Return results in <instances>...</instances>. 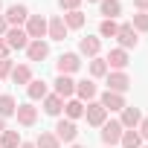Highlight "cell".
Returning <instances> with one entry per match:
<instances>
[{"instance_id":"cell-1","label":"cell","mask_w":148,"mask_h":148,"mask_svg":"<svg viewBox=\"0 0 148 148\" xmlns=\"http://www.w3.org/2000/svg\"><path fill=\"white\" fill-rule=\"evenodd\" d=\"M3 41L9 44V49H26V47H29V35H26V29H21V26H9L6 35H3Z\"/></svg>"},{"instance_id":"cell-2","label":"cell","mask_w":148,"mask_h":148,"mask_svg":"<svg viewBox=\"0 0 148 148\" xmlns=\"http://www.w3.org/2000/svg\"><path fill=\"white\" fill-rule=\"evenodd\" d=\"M26 35H29V41H44V35H47V18L29 15L26 18Z\"/></svg>"},{"instance_id":"cell-3","label":"cell","mask_w":148,"mask_h":148,"mask_svg":"<svg viewBox=\"0 0 148 148\" xmlns=\"http://www.w3.org/2000/svg\"><path fill=\"white\" fill-rule=\"evenodd\" d=\"M82 67V58L76 52H64L58 61H55V70H58V76H70V73H76Z\"/></svg>"},{"instance_id":"cell-4","label":"cell","mask_w":148,"mask_h":148,"mask_svg":"<svg viewBox=\"0 0 148 148\" xmlns=\"http://www.w3.org/2000/svg\"><path fill=\"white\" fill-rule=\"evenodd\" d=\"M84 116H87V125H93V128H102V125L108 122V110H105L99 102H87Z\"/></svg>"},{"instance_id":"cell-5","label":"cell","mask_w":148,"mask_h":148,"mask_svg":"<svg viewBox=\"0 0 148 148\" xmlns=\"http://www.w3.org/2000/svg\"><path fill=\"white\" fill-rule=\"evenodd\" d=\"M76 136H79V128H76L73 119H61L55 125V139L58 142H76Z\"/></svg>"},{"instance_id":"cell-6","label":"cell","mask_w":148,"mask_h":148,"mask_svg":"<svg viewBox=\"0 0 148 148\" xmlns=\"http://www.w3.org/2000/svg\"><path fill=\"white\" fill-rule=\"evenodd\" d=\"M128 87H131L128 73H122V70H113V73H108V90H110V93H125Z\"/></svg>"},{"instance_id":"cell-7","label":"cell","mask_w":148,"mask_h":148,"mask_svg":"<svg viewBox=\"0 0 148 148\" xmlns=\"http://www.w3.org/2000/svg\"><path fill=\"white\" fill-rule=\"evenodd\" d=\"M116 41H119V49H131V47H136L139 44V38H136V32H134V26L131 23H122L119 26V32H116Z\"/></svg>"},{"instance_id":"cell-8","label":"cell","mask_w":148,"mask_h":148,"mask_svg":"<svg viewBox=\"0 0 148 148\" xmlns=\"http://www.w3.org/2000/svg\"><path fill=\"white\" fill-rule=\"evenodd\" d=\"M122 131H125V128H122L119 122H113V119H110V122H105V125H102V142L113 148V145L122 139Z\"/></svg>"},{"instance_id":"cell-9","label":"cell","mask_w":148,"mask_h":148,"mask_svg":"<svg viewBox=\"0 0 148 148\" xmlns=\"http://www.w3.org/2000/svg\"><path fill=\"white\" fill-rule=\"evenodd\" d=\"M6 23L9 26H21V23H26V18H29V9L23 6V3H15V6H9L6 9Z\"/></svg>"},{"instance_id":"cell-10","label":"cell","mask_w":148,"mask_h":148,"mask_svg":"<svg viewBox=\"0 0 148 148\" xmlns=\"http://www.w3.org/2000/svg\"><path fill=\"white\" fill-rule=\"evenodd\" d=\"M142 122V113H139V108H131V105H125L122 108V119H119V125L125 128V131H136V125Z\"/></svg>"},{"instance_id":"cell-11","label":"cell","mask_w":148,"mask_h":148,"mask_svg":"<svg viewBox=\"0 0 148 148\" xmlns=\"http://www.w3.org/2000/svg\"><path fill=\"white\" fill-rule=\"evenodd\" d=\"M67 32H70V29H67V23H64V18H61V15H55L52 21H47V35H49L52 41H64V38H67Z\"/></svg>"},{"instance_id":"cell-12","label":"cell","mask_w":148,"mask_h":148,"mask_svg":"<svg viewBox=\"0 0 148 148\" xmlns=\"http://www.w3.org/2000/svg\"><path fill=\"white\" fill-rule=\"evenodd\" d=\"M96 93H99V87L93 84V79L76 82V96H79V102H93V99H96Z\"/></svg>"},{"instance_id":"cell-13","label":"cell","mask_w":148,"mask_h":148,"mask_svg":"<svg viewBox=\"0 0 148 148\" xmlns=\"http://www.w3.org/2000/svg\"><path fill=\"white\" fill-rule=\"evenodd\" d=\"M15 116H18V122H21L23 128H29V125H35V122H38V108H32L29 102H26V105H18Z\"/></svg>"},{"instance_id":"cell-14","label":"cell","mask_w":148,"mask_h":148,"mask_svg":"<svg viewBox=\"0 0 148 148\" xmlns=\"http://www.w3.org/2000/svg\"><path fill=\"white\" fill-rule=\"evenodd\" d=\"M55 96L73 99V96H76V82H73L70 76H58V79H55Z\"/></svg>"},{"instance_id":"cell-15","label":"cell","mask_w":148,"mask_h":148,"mask_svg":"<svg viewBox=\"0 0 148 148\" xmlns=\"http://www.w3.org/2000/svg\"><path fill=\"white\" fill-rule=\"evenodd\" d=\"M26 93H29V99H32V102H38V99L44 102V99L49 96V87H47V82H44V79H32V82L26 84Z\"/></svg>"},{"instance_id":"cell-16","label":"cell","mask_w":148,"mask_h":148,"mask_svg":"<svg viewBox=\"0 0 148 148\" xmlns=\"http://www.w3.org/2000/svg\"><path fill=\"white\" fill-rule=\"evenodd\" d=\"M99 105H102L105 110H122V108H125V96H122V93H110V90H105L102 99H99Z\"/></svg>"},{"instance_id":"cell-17","label":"cell","mask_w":148,"mask_h":148,"mask_svg":"<svg viewBox=\"0 0 148 148\" xmlns=\"http://www.w3.org/2000/svg\"><path fill=\"white\" fill-rule=\"evenodd\" d=\"M26 55H29V61H44V58L49 55V44H47V41H29Z\"/></svg>"},{"instance_id":"cell-18","label":"cell","mask_w":148,"mask_h":148,"mask_svg":"<svg viewBox=\"0 0 148 148\" xmlns=\"http://www.w3.org/2000/svg\"><path fill=\"white\" fill-rule=\"evenodd\" d=\"M99 49H102V41H99V38H90V35H87V38H82V41H79V52H82V55H87V58H96V55H99Z\"/></svg>"},{"instance_id":"cell-19","label":"cell","mask_w":148,"mask_h":148,"mask_svg":"<svg viewBox=\"0 0 148 148\" xmlns=\"http://www.w3.org/2000/svg\"><path fill=\"white\" fill-rule=\"evenodd\" d=\"M99 12L105 15V21H113L116 15H122V3L119 0H99Z\"/></svg>"},{"instance_id":"cell-20","label":"cell","mask_w":148,"mask_h":148,"mask_svg":"<svg viewBox=\"0 0 148 148\" xmlns=\"http://www.w3.org/2000/svg\"><path fill=\"white\" fill-rule=\"evenodd\" d=\"M105 64L113 67V70H125L128 67V52L125 49H110V55L105 58Z\"/></svg>"},{"instance_id":"cell-21","label":"cell","mask_w":148,"mask_h":148,"mask_svg":"<svg viewBox=\"0 0 148 148\" xmlns=\"http://www.w3.org/2000/svg\"><path fill=\"white\" fill-rule=\"evenodd\" d=\"M64 110V99L61 96H55V93H49L47 99H44V113H49V116H58Z\"/></svg>"},{"instance_id":"cell-22","label":"cell","mask_w":148,"mask_h":148,"mask_svg":"<svg viewBox=\"0 0 148 148\" xmlns=\"http://www.w3.org/2000/svg\"><path fill=\"white\" fill-rule=\"evenodd\" d=\"M64 113H67V119L76 122L79 116H84V102H79V99H67V102H64Z\"/></svg>"},{"instance_id":"cell-23","label":"cell","mask_w":148,"mask_h":148,"mask_svg":"<svg viewBox=\"0 0 148 148\" xmlns=\"http://www.w3.org/2000/svg\"><path fill=\"white\" fill-rule=\"evenodd\" d=\"M12 82H15V84H29V82H32V70H29V64L12 67Z\"/></svg>"},{"instance_id":"cell-24","label":"cell","mask_w":148,"mask_h":148,"mask_svg":"<svg viewBox=\"0 0 148 148\" xmlns=\"http://www.w3.org/2000/svg\"><path fill=\"white\" fill-rule=\"evenodd\" d=\"M122 148H142V136L136 131H122Z\"/></svg>"},{"instance_id":"cell-25","label":"cell","mask_w":148,"mask_h":148,"mask_svg":"<svg viewBox=\"0 0 148 148\" xmlns=\"http://www.w3.org/2000/svg\"><path fill=\"white\" fill-rule=\"evenodd\" d=\"M61 142L55 139V134H49V131H41L38 134V139H35V148H58Z\"/></svg>"},{"instance_id":"cell-26","label":"cell","mask_w":148,"mask_h":148,"mask_svg":"<svg viewBox=\"0 0 148 148\" xmlns=\"http://www.w3.org/2000/svg\"><path fill=\"white\" fill-rule=\"evenodd\" d=\"M15 110H18V102H15L9 93H3V96H0V116L6 119V116H12Z\"/></svg>"},{"instance_id":"cell-27","label":"cell","mask_w":148,"mask_h":148,"mask_svg":"<svg viewBox=\"0 0 148 148\" xmlns=\"http://www.w3.org/2000/svg\"><path fill=\"white\" fill-rule=\"evenodd\" d=\"M64 18V23H67V29H82L84 26V15L76 9V12H67V15H61Z\"/></svg>"},{"instance_id":"cell-28","label":"cell","mask_w":148,"mask_h":148,"mask_svg":"<svg viewBox=\"0 0 148 148\" xmlns=\"http://www.w3.org/2000/svg\"><path fill=\"white\" fill-rule=\"evenodd\" d=\"M21 145V134L18 131H3L0 134V148H18Z\"/></svg>"},{"instance_id":"cell-29","label":"cell","mask_w":148,"mask_h":148,"mask_svg":"<svg viewBox=\"0 0 148 148\" xmlns=\"http://www.w3.org/2000/svg\"><path fill=\"white\" fill-rule=\"evenodd\" d=\"M90 76H93V79L108 76V64H105V58H99V55H96V58L90 61Z\"/></svg>"},{"instance_id":"cell-30","label":"cell","mask_w":148,"mask_h":148,"mask_svg":"<svg viewBox=\"0 0 148 148\" xmlns=\"http://www.w3.org/2000/svg\"><path fill=\"white\" fill-rule=\"evenodd\" d=\"M116 32H119V23L116 21H102L99 23V35L102 38H116Z\"/></svg>"},{"instance_id":"cell-31","label":"cell","mask_w":148,"mask_h":148,"mask_svg":"<svg viewBox=\"0 0 148 148\" xmlns=\"http://www.w3.org/2000/svg\"><path fill=\"white\" fill-rule=\"evenodd\" d=\"M131 26H134V32H148V12H136Z\"/></svg>"},{"instance_id":"cell-32","label":"cell","mask_w":148,"mask_h":148,"mask_svg":"<svg viewBox=\"0 0 148 148\" xmlns=\"http://www.w3.org/2000/svg\"><path fill=\"white\" fill-rule=\"evenodd\" d=\"M12 67H15V64H12L9 58H0V79H6V76H12Z\"/></svg>"},{"instance_id":"cell-33","label":"cell","mask_w":148,"mask_h":148,"mask_svg":"<svg viewBox=\"0 0 148 148\" xmlns=\"http://www.w3.org/2000/svg\"><path fill=\"white\" fill-rule=\"evenodd\" d=\"M58 6L67 9V12H76V9L82 6V0H58Z\"/></svg>"},{"instance_id":"cell-34","label":"cell","mask_w":148,"mask_h":148,"mask_svg":"<svg viewBox=\"0 0 148 148\" xmlns=\"http://www.w3.org/2000/svg\"><path fill=\"white\" fill-rule=\"evenodd\" d=\"M136 134H139V136H142V139L148 142V116H142V122L136 125Z\"/></svg>"},{"instance_id":"cell-35","label":"cell","mask_w":148,"mask_h":148,"mask_svg":"<svg viewBox=\"0 0 148 148\" xmlns=\"http://www.w3.org/2000/svg\"><path fill=\"white\" fill-rule=\"evenodd\" d=\"M9 52H12V49H9V44L0 38V58H9Z\"/></svg>"},{"instance_id":"cell-36","label":"cell","mask_w":148,"mask_h":148,"mask_svg":"<svg viewBox=\"0 0 148 148\" xmlns=\"http://www.w3.org/2000/svg\"><path fill=\"white\" fill-rule=\"evenodd\" d=\"M134 6H136L139 12H148V0H134Z\"/></svg>"},{"instance_id":"cell-37","label":"cell","mask_w":148,"mask_h":148,"mask_svg":"<svg viewBox=\"0 0 148 148\" xmlns=\"http://www.w3.org/2000/svg\"><path fill=\"white\" fill-rule=\"evenodd\" d=\"M6 29H9V23H6V18H3V15H0V38L6 35Z\"/></svg>"},{"instance_id":"cell-38","label":"cell","mask_w":148,"mask_h":148,"mask_svg":"<svg viewBox=\"0 0 148 148\" xmlns=\"http://www.w3.org/2000/svg\"><path fill=\"white\" fill-rule=\"evenodd\" d=\"M18 148H35V142H21Z\"/></svg>"},{"instance_id":"cell-39","label":"cell","mask_w":148,"mask_h":148,"mask_svg":"<svg viewBox=\"0 0 148 148\" xmlns=\"http://www.w3.org/2000/svg\"><path fill=\"white\" fill-rule=\"evenodd\" d=\"M3 131H6V119H3V116H0V134H3Z\"/></svg>"},{"instance_id":"cell-40","label":"cell","mask_w":148,"mask_h":148,"mask_svg":"<svg viewBox=\"0 0 148 148\" xmlns=\"http://www.w3.org/2000/svg\"><path fill=\"white\" fill-rule=\"evenodd\" d=\"M70 148H84V145H70Z\"/></svg>"},{"instance_id":"cell-41","label":"cell","mask_w":148,"mask_h":148,"mask_svg":"<svg viewBox=\"0 0 148 148\" xmlns=\"http://www.w3.org/2000/svg\"><path fill=\"white\" fill-rule=\"evenodd\" d=\"M87 3H99V0H87Z\"/></svg>"},{"instance_id":"cell-42","label":"cell","mask_w":148,"mask_h":148,"mask_svg":"<svg viewBox=\"0 0 148 148\" xmlns=\"http://www.w3.org/2000/svg\"><path fill=\"white\" fill-rule=\"evenodd\" d=\"M0 6H3V0H0Z\"/></svg>"},{"instance_id":"cell-43","label":"cell","mask_w":148,"mask_h":148,"mask_svg":"<svg viewBox=\"0 0 148 148\" xmlns=\"http://www.w3.org/2000/svg\"><path fill=\"white\" fill-rule=\"evenodd\" d=\"M142 148H148V145H142Z\"/></svg>"}]
</instances>
